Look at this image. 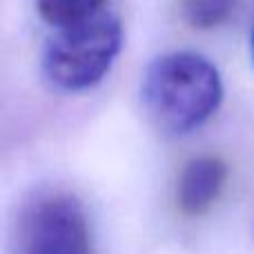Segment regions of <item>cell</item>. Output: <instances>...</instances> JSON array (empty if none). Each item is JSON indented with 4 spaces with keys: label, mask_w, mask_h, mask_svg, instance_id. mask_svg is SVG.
Returning a JSON list of instances; mask_svg holds the SVG:
<instances>
[{
    "label": "cell",
    "mask_w": 254,
    "mask_h": 254,
    "mask_svg": "<svg viewBox=\"0 0 254 254\" xmlns=\"http://www.w3.org/2000/svg\"><path fill=\"white\" fill-rule=\"evenodd\" d=\"M250 56H252V65H254V29H252V36H250Z\"/></svg>",
    "instance_id": "52a82bcc"
},
{
    "label": "cell",
    "mask_w": 254,
    "mask_h": 254,
    "mask_svg": "<svg viewBox=\"0 0 254 254\" xmlns=\"http://www.w3.org/2000/svg\"><path fill=\"white\" fill-rule=\"evenodd\" d=\"M123 38V22L110 11L56 29L43 52L45 78L65 94L96 87L119 58Z\"/></svg>",
    "instance_id": "7a4b0ae2"
},
{
    "label": "cell",
    "mask_w": 254,
    "mask_h": 254,
    "mask_svg": "<svg viewBox=\"0 0 254 254\" xmlns=\"http://www.w3.org/2000/svg\"><path fill=\"white\" fill-rule=\"evenodd\" d=\"M13 254H94L85 207L67 192L40 194L22 210Z\"/></svg>",
    "instance_id": "3957f363"
},
{
    "label": "cell",
    "mask_w": 254,
    "mask_h": 254,
    "mask_svg": "<svg viewBox=\"0 0 254 254\" xmlns=\"http://www.w3.org/2000/svg\"><path fill=\"white\" fill-rule=\"evenodd\" d=\"M107 0H36L38 16L56 29L94 18L103 11Z\"/></svg>",
    "instance_id": "5b68a950"
},
{
    "label": "cell",
    "mask_w": 254,
    "mask_h": 254,
    "mask_svg": "<svg viewBox=\"0 0 254 254\" xmlns=\"http://www.w3.org/2000/svg\"><path fill=\"white\" fill-rule=\"evenodd\" d=\"M228 163L221 156H196L181 170L176 205L185 216H203L212 210L228 185Z\"/></svg>",
    "instance_id": "277c9868"
},
{
    "label": "cell",
    "mask_w": 254,
    "mask_h": 254,
    "mask_svg": "<svg viewBox=\"0 0 254 254\" xmlns=\"http://www.w3.org/2000/svg\"><path fill=\"white\" fill-rule=\"evenodd\" d=\"M223 101L221 71L196 52H170L147 67L143 105L161 131L183 136L214 116Z\"/></svg>",
    "instance_id": "6da1fadb"
},
{
    "label": "cell",
    "mask_w": 254,
    "mask_h": 254,
    "mask_svg": "<svg viewBox=\"0 0 254 254\" xmlns=\"http://www.w3.org/2000/svg\"><path fill=\"white\" fill-rule=\"evenodd\" d=\"M239 0H183V16L194 29H214L230 20Z\"/></svg>",
    "instance_id": "8992f818"
}]
</instances>
